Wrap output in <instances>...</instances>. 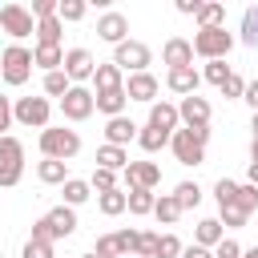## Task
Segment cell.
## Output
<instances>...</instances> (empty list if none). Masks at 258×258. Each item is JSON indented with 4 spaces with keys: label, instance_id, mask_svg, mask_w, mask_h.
Listing matches in <instances>:
<instances>
[{
    "label": "cell",
    "instance_id": "34",
    "mask_svg": "<svg viewBox=\"0 0 258 258\" xmlns=\"http://www.w3.org/2000/svg\"><path fill=\"white\" fill-rule=\"evenodd\" d=\"M222 20H226V4H202V12H198L202 28H222Z\"/></svg>",
    "mask_w": 258,
    "mask_h": 258
},
{
    "label": "cell",
    "instance_id": "14",
    "mask_svg": "<svg viewBox=\"0 0 258 258\" xmlns=\"http://www.w3.org/2000/svg\"><path fill=\"white\" fill-rule=\"evenodd\" d=\"M161 60L169 69H189L194 64V40H181V36H169L165 48H161Z\"/></svg>",
    "mask_w": 258,
    "mask_h": 258
},
{
    "label": "cell",
    "instance_id": "7",
    "mask_svg": "<svg viewBox=\"0 0 258 258\" xmlns=\"http://www.w3.org/2000/svg\"><path fill=\"white\" fill-rule=\"evenodd\" d=\"M0 28H4L8 36L24 40V36H32V32H36V20H32V12H28V8H20V4H4V8H0Z\"/></svg>",
    "mask_w": 258,
    "mask_h": 258
},
{
    "label": "cell",
    "instance_id": "42",
    "mask_svg": "<svg viewBox=\"0 0 258 258\" xmlns=\"http://www.w3.org/2000/svg\"><path fill=\"white\" fill-rule=\"evenodd\" d=\"M24 258H56V254H52V242L28 238V242H24Z\"/></svg>",
    "mask_w": 258,
    "mask_h": 258
},
{
    "label": "cell",
    "instance_id": "44",
    "mask_svg": "<svg viewBox=\"0 0 258 258\" xmlns=\"http://www.w3.org/2000/svg\"><path fill=\"white\" fill-rule=\"evenodd\" d=\"M181 242L173 238V234H161V246H157V258H181Z\"/></svg>",
    "mask_w": 258,
    "mask_h": 258
},
{
    "label": "cell",
    "instance_id": "10",
    "mask_svg": "<svg viewBox=\"0 0 258 258\" xmlns=\"http://www.w3.org/2000/svg\"><path fill=\"white\" fill-rule=\"evenodd\" d=\"M177 117L185 121V129H210V101L206 97H181V105H177Z\"/></svg>",
    "mask_w": 258,
    "mask_h": 258
},
{
    "label": "cell",
    "instance_id": "4",
    "mask_svg": "<svg viewBox=\"0 0 258 258\" xmlns=\"http://www.w3.org/2000/svg\"><path fill=\"white\" fill-rule=\"evenodd\" d=\"M48 113H52L48 97H20L12 105V121H20L28 129H48Z\"/></svg>",
    "mask_w": 258,
    "mask_h": 258
},
{
    "label": "cell",
    "instance_id": "25",
    "mask_svg": "<svg viewBox=\"0 0 258 258\" xmlns=\"http://www.w3.org/2000/svg\"><path fill=\"white\" fill-rule=\"evenodd\" d=\"M44 218L52 222V230H56V238H69V234L77 230V214H73V206H56V210H48Z\"/></svg>",
    "mask_w": 258,
    "mask_h": 258
},
{
    "label": "cell",
    "instance_id": "39",
    "mask_svg": "<svg viewBox=\"0 0 258 258\" xmlns=\"http://www.w3.org/2000/svg\"><path fill=\"white\" fill-rule=\"evenodd\" d=\"M89 185H93L97 194H109V189H117V173H113V169H101V165H97V169H93V177H89Z\"/></svg>",
    "mask_w": 258,
    "mask_h": 258
},
{
    "label": "cell",
    "instance_id": "2",
    "mask_svg": "<svg viewBox=\"0 0 258 258\" xmlns=\"http://www.w3.org/2000/svg\"><path fill=\"white\" fill-rule=\"evenodd\" d=\"M32 52L28 48H20V44H12V48H4L0 52V77L8 81V85H24L28 77H32Z\"/></svg>",
    "mask_w": 258,
    "mask_h": 258
},
{
    "label": "cell",
    "instance_id": "19",
    "mask_svg": "<svg viewBox=\"0 0 258 258\" xmlns=\"http://www.w3.org/2000/svg\"><path fill=\"white\" fill-rule=\"evenodd\" d=\"M97 165H101V169H113V173H125V169H129V153H125L121 145H101V149H97Z\"/></svg>",
    "mask_w": 258,
    "mask_h": 258
},
{
    "label": "cell",
    "instance_id": "13",
    "mask_svg": "<svg viewBox=\"0 0 258 258\" xmlns=\"http://www.w3.org/2000/svg\"><path fill=\"white\" fill-rule=\"evenodd\" d=\"M157 181H161V169L153 161H129V169H125V185L129 189H153Z\"/></svg>",
    "mask_w": 258,
    "mask_h": 258
},
{
    "label": "cell",
    "instance_id": "18",
    "mask_svg": "<svg viewBox=\"0 0 258 258\" xmlns=\"http://www.w3.org/2000/svg\"><path fill=\"white\" fill-rule=\"evenodd\" d=\"M32 60H36L44 73H56V69H64V48H60V44H36V48H32Z\"/></svg>",
    "mask_w": 258,
    "mask_h": 258
},
{
    "label": "cell",
    "instance_id": "54",
    "mask_svg": "<svg viewBox=\"0 0 258 258\" xmlns=\"http://www.w3.org/2000/svg\"><path fill=\"white\" fill-rule=\"evenodd\" d=\"M250 165H258V141L250 145Z\"/></svg>",
    "mask_w": 258,
    "mask_h": 258
},
{
    "label": "cell",
    "instance_id": "56",
    "mask_svg": "<svg viewBox=\"0 0 258 258\" xmlns=\"http://www.w3.org/2000/svg\"><path fill=\"white\" fill-rule=\"evenodd\" d=\"M242 258H258V246L254 250H242Z\"/></svg>",
    "mask_w": 258,
    "mask_h": 258
},
{
    "label": "cell",
    "instance_id": "9",
    "mask_svg": "<svg viewBox=\"0 0 258 258\" xmlns=\"http://www.w3.org/2000/svg\"><path fill=\"white\" fill-rule=\"evenodd\" d=\"M93 73H97V60H93L89 48H69V52H64V77H69L73 85L93 81Z\"/></svg>",
    "mask_w": 258,
    "mask_h": 258
},
{
    "label": "cell",
    "instance_id": "59",
    "mask_svg": "<svg viewBox=\"0 0 258 258\" xmlns=\"http://www.w3.org/2000/svg\"><path fill=\"white\" fill-rule=\"evenodd\" d=\"M0 258H4V254H0Z\"/></svg>",
    "mask_w": 258,
    "mask_h": 258
},
{
    "label": "cell",
    "instance_id": "5",
    "mask_svg": "<svg viewBox=\"0 0 258 258\" xmlns=\"http://www.w3.org/2000/svg\"><path fill=\"white\" fill-rule=\"evenodd\" d=\"M153 60V52H149V44H141V40H125V44H117L113 48V64L121 69V73H145V64Z\"/></svg>",
    "mask_w": 258,
    "mask_h": 258
},
{
    "label": "cell",
    "instance_id": "32",
    "mask_svg": "<svg viewBox=\"0 0 258 258\" xmlns=\"http://www.w3.org/2000/svg\"><path fill=\"white\" fill-rule=\"evenodd\" d=\"M173 198H177V206H181V214H185V210H194V206L202 202V189H198V181H181V185L173 189Z\"/></svg>",
    "mask_w": 258,
    "mask_h": 258
},
{
    "label": "cell",
    "instance_id": "16",
    "mask_svg": "<svg viewBox=\"0 0 258 258\" xmlns=\"http://www.w3.org/2000/svg\"><path fill=\"white\" fill-rule=\"evenodd\" d=\"M141 129L129 121V117H109V125H105V145H121L125 149V141H133Z\"/></svg>",
    "mask_w": 258,
    "mask_h": 258
},
{
    "label": "cell",
    "instance_id": "36",
    "mask_svg": "<svg viewBox=\"0 0 258 258\" xmlns=\"http://www.w3.org/2000/svg\"><path fill=\"white\" fill-rule=\"evenodd\" d=\"M157 246H161V234L141 230V234H137V254H133V258H157Z\"/></svg>",
    "mask_w": 258,
    "mask_h": 258
},
{
    "label": "cell",
    "instance_id": "29",
    "mask_svg": "<svg viewBox=\"0 0 258 258\" xmlns=\"http://www.w3.org/2000/svg\"><path fill=\"white\" fill-rule=\"evenodd\" d=\"M89 194H93L89 181H81V177H69L64 181V206H81V202H89Z\"/></svg>",
    "mask_w": 258,
    "mask_h": 258
},
{
    "label": "cell",
    "instance_id": "57",
    "mask_svg": "<svg viewBox=\"0 0 258 258\" xmlns=\"http://www.w3.org/2000/svg\"><path fill=\"white\" fill-rule=\"evenodd\" d=\"M254 141H258V113H254Z\"/></svg>",
    "mask_w": 258,
    "mask_h": 258
},
{
    "label": "cell",
    "instance_id": "17",
    "mask_svg": "<svg viewBox=\"0 0 258 258\" xmlns=\"http://www.w3.org/2000/svg\"><path fill=\"white\" fill-rule=\"evenodd\" d=\"M177 105H169V101H153L149 105V125H157V129H165V133H177Z\"/></svg>",
    "mask_w": 258,
    "mask_h": 258
},
{
    "label": "cell",
    "instance_id": "8",
    "mask_svg": "<svg viewBox=\"0 0 258 258\" xmlns=\"http://www.w3.org/2000/svg\"><path fill=\"white\" fill-rule=\"evenodd\" d=\"M169 149H173V157H177L181 165H202V161H206V145H202L189 129H177V133L169 137Z\"/></svg>",
    "mask_w": 258,
    "mask_h": 258
},
{
    "label": "cell",
    "instance_id": "52",
    "mask_svg": "<svg viewBox=\"0 0 258 258\" xmlns=\"http://www.w3.org/2000/svg\"><path fill=\"white\" fill-rule=\"evenodd\" d=\"M181 258H214V250H206V246H198V242H194V246H185V250H181Z\"/></svg>",
    "mask_w": 258,
    "mask_h": 258
},
{
    "label": "cell",
    "instance_id": "33",
    "mask_svg": "<svg viewBox=\"0 0 258 258\" xmlns=\"http://www.w3.org/2000/svg\"><path fill=\"white\" fill-rule=\"evenodd\" d=\"M153 206H157L153 189H129V214H153Z\"/></svg>",
    "mask_w": 258,
    "mask_h": 258
},
{
    "label": "cell",
    "instance_id": "38",
    "mask_svg": "<svg viewBox=\"0 0 258 258\" xmlns=\"http://www.w3.org/2000/svg\"><path fill=\"white\" fill-rule=\"evenodd\" d=\"M234 206H238L242 214H254V210H258V185H250V181H246V185H238Z\"/></svg>",
    "mask_w": 258,
    "mask_h": 258
},
{
    "label": "cell",
    "instance_id": "50",
    "mask_svg": "<svg viewBox=\"0 0 258 258\" xmlns=\"http://www.w3.org/2000/svg\"><path fill=\"white\" fill-rule=\"evenodd\" d=\"M242 101H246V105L258 113V81H246V93H242Z\"/></svg>",
    "mask_w": 258,
    "mask_h": 258
},
{
    "label": "cell",
    "instance_id": "51",
    "mask_svg": "<svg viewBox=\"0 0 258 258\" xmlns=\"http://www.w3.org/2000/svg\"><path fill=\"white\" fill-rule=\"evenodd\" d=\"M177 12L181 16H198L202 12V0H177Z\"/></svg>",
    "mask_w": 258,
    "mask_h": 258
},
{
    "label": "cell",
    "instance_id": "48",
    "mask_svg": "<svg viewBox=\"0 0 258 258\" xmlns=\"http://www.w3.org/2000/svg\"><path fill=\"white\" fill-rule=\"evenodd\" d=\"M242 93H246V81L238 73H230V81L222 85V97H242Z\"/></svg>",
    "mask_w": 258,
    "mask_h": 258
},
{
    "label": "cell",
    "instance_id": "24",
    "mask_svg": "<svg viewBox=\"0 0 258 258\" xmlns=\"http://www.w3.org/2000/svg\"><path fill=\"white\" fill-rule=\"evenodd\" d=\"M125 89H113V93H97V113L105 117H125Z\"/></svg>",
    "mask_w": 258,
    "mask_h": 258
},
{
    "label": "cell",
    "instance_id": "22",
    "mask_svg": "<svg viewBox=\"0 0 258 258\" xmlns=\"http://www.w3.org/2000/svg\"><path fill=\"white\" fill-rule=\"evenodd\" d=\"M222 238H226V234H222V222H218V218H202V222H198V230H194V242H198V246H206V250H214Z\"/></svg>",
    "mask_w": 258,
    "mask_h": 258
},
{
    "label": "cell",
    "instance_id": "28",
    "mask_svg": "<svg viewBox=\"0 0 258 258\" xmlns=\"http://www.w3.org/2000/svg\"><path fill=\"white\" fill-rule=\"evenodd\" d=\"M36 44H60V16L36 20Z\"/></svg>",
    "mask_w": 258,
    "mask_h": 258
},
{
    "label": "cell",
    "instance_id": "20",
    "mask_svg": "<svg viewBox=\"0 0 258 258\" xmlns=\"http://www.w3.org/2000/svg\"><path fill=\"white\" fill-rule=\"evenodd\" d=\"M0 169H24V145L16 137H0Z\"/></svg>",
    "mask_w": 258,
    "mask_h": 258
},
{
    "label": "cell",
    "instance_id": "55",
    "mask_svg": "<svg viewBox=\"0 0 258 258\" xmlns=\"http://www.w3.org/2000/svg\"><path fill=\"white\" fill-rule=\"evenodd\" d=\"M250 185H258V165H250Z\"/></svg>",
    "mask_w": 258,
    "mask_h": 258
},
{
    "label": "cell",
    "instance_id": "3",
    "mask_svg": "<svg viewBox=\"0 0 258 258\" xmlns=\"http://www.w3.org/2000/svg\"><path fill=\"white\" fill-rule=\"evenodd\" d=\"M234 48V36L226 28H202L194 36V52L206 56V60H226V52Z\"/></svg>",
    "mask_w": 258,
    "mask_h": 258
},
{
    "label": "cell",
    "instance_id": "6",
    "mask_svg": "<svg viewBox=\"0 0 258 258\" xmlns=\"http://www.w3.org/2000/svg\"><path fill=\"white\" fill-rule=\"evenodd\" d=\"M93 109H97V93L85 89V85H73V89L60 97V113H64L69 121H85V117H93Z\"/></svg>",
    "mask_w": 258,
    "mask_h": 258
},
{
    "label": "cell",
    "instance_id": "23",
    "mask_svg": "<svg viewBox=\"0 0 258 258\" xmlns=\"http://www.w3.org/2000/svg\"><path fill=\"white\" fill-rule=\"evenodd\" d=\"M93 85H97V93L125 89V81H121V69H117V64H97V73H93Z\"/></svg>",
    "mask_w": 258,
    "mask_h": 258
},
{
    "label": "cell",
    "instance_id": "49",
    "mask_svg": "<svg viewBox=\"0 0 258 258\" xmlns=\"http://www.w3.org/2000/svg\"><path fill=\"white\" fill-rule=\"evenodd\" d=\"M12 125V101L8 97H0V137H4V129Z\"/></svg>",
    "mask_w": 258,
    "mask_h": 258
},
{
    "label": "cell",
    "instance_id": "27",
    "mask_svg": "<svg viewBox=\"0 0 258 258\" xmlns=\"http://www.w3.org/2000/svg\"><path fill=\"white\" fill-rule=\"evenodd\" d=\"M153 218H157L161 226H173V222L181 218V206H177V198H173V194H161V198H157V206H153Z\"/></svg>",
    "mask_w": 258,
    "mask_h": 258
},
{
    "label": "cell",
    "instance_id": "1",
    "mask_svg": "<svg viewBox=\"0 0 258 258\" xmlns=\"http://www.w3.org/2000/svg\"><path fill=\"white\" fill-rule=\"evenodd\" d=\"M40 153L52 157V161H69L81 153V137L77 129H44L40 133Z\"/></svg>",
    "mask_w": 258,
    "mask_h": 258
},
{
    "label": "cell",
    "instance_id": "40",
    "mask_svg": "<svg viewBox=\"0 0 258 258\" xmlns=\"http://www.w3.org/2000/svg\"><path fill=\"white\" fill-rule=\"evenodd\" d=\"M214 198H218V206H230V202L238 198V181H230V177H218V185H214Z\"/></svg>",
    "mask_w": 258,
    "mask_h": 258
},
{
    "label": "cell",
    "instance_id": "30",
    "mask_svg": "<svg viewBox=\"0 0 258 258\" xmlns=\"http://www.w3.org/2000/svg\"><path fill=\"white\" fill-rule=\"evenodd\" d=\"M121 210H129V194H125V189H109V194H101V214L117 218Z\"/></svg>",
    "mask_w": 258,
    "mask_h": 258
},
{
    "label": "cell",
    "instance_id": "12",
    "mask_svg": "<svg viewBox=\"0 0 258 258\" xmlns=\"http://www.w3.org/2000/svg\"><path fill=\"white\" fill-rule=\"evenodd\" d=\"M157 89H161V85H157L153 73H133V77L125 81V97H129V101H145V105H153V101H157Z\"/></svg>",
    "mask_w": 258,
    "mask_h": 258
},
{
    "label": "cell",
    "instance_id": "11",
    "mask_svg": "<svg viewBox=\"0 0 258 258\" xmlns=\"http://www.w3.org/2000/svg\"><path fill=\"white\" fill-rule=\"evenodd\" d=\"M97 36H101V40H109V44L117 48V44H125V40H129V20H125L121 12H105V16L97 20Z\"/></svg>",
    "mask_w": 258,
    "mask_h": 258
},
{
    "label": "cell",
    "instance_id": "35",
    "mask_svg": "<svg viewBox=\"0 0 258 258\" xmlns=\"http://www.w3.org/2000/svg\"><path fill=\"white\" fill-rule=\"evenodd\" d=\"M69 89H73V81L64 77V69H56V73H44V93H48V97H64Z\"/></svg>",
    "mask_w": 258,
    "mask_h": 258
},
{
    "label": "cell",
    "instance_id": "53",
    "mask_svg": "<svg viewBox=\"0 0 258 258\" xmlns=\"http://www.w3.org/2000/svg\"><path fill=\"white\" fill-rule=\"evenodd\" d=\"M20 173H24V169H0V185H4V189H8V185H16V181H20Z\"/></svg>",
    "mask_w": 258,
    "mask_h": 258
},
{
    "label": "cell",
    "instance_id": "31",
    "mask_svg": "<svg viewBox=\"0 0 258 258\" xmlns=\"http://www.w3.org/2000/svg\"><path fill=\"white\" fill-rule=\"evenodd\" d=\"M242 44L258 48V4H250V8L242 12Z\"/></svg>",
    "mask_w": 258,
    "mask_h": 258
},
{
    "label": "cell",
    "instance_id": "15",
    "mask_svg": "<svg viewBox=\"0 0 258 258\" xmlns=\"http://www.w3.org/2000/svg\"><path fill=\"white\" fill-rule=\"evenodd\" d=\"M165 85H169L173 93H181V97H194V93H198V85H202V73H198L194 64H189V69H169Z\"/></svg>",
    "mask_w": 258,
    "mask_h": 258
},
{
    "label": "cell",
    "instance_id": "47",
    "mask_svg": "<svg viewBox=\"0 0 258 258\" xmlns=\"http://www.w3.org/2000/svg\"><path fill=\"white\" fill-rule=\"evenodd\" d=\"M32 238H40V242H56V230H52V222H48V218L32 222Z\"/></svg>",
    "mask_w": 258,
    "mask_h": 258
},
{
    "label": "cell",
    "instance_id": "46",
    "mask_svg": "<svg viewBox=\"0 0 258 258\" xmlns=\"http://www.w3.org/2000/svg\"><path fill=\"white\" fill-rule=\"evenodd\" d=\"M214 258H242V246H238L234 238H222V242L214 246Z\"/></svg>",
    "mask_w": 258,
    "mask_h": 258
},
{
    "label": "cell",
    "instance_id": "45",
    "mask_svg": "<svg viewBox=\"0 0 258 258\" xmlns=\"http://www.w3.org/2000/svg\"><path fill=\"white\" fill-rule=\"evenodd\" d=\"M56 8H60V0H32V16H36V20L56 16Z\"/></svg>",
    "mask_w": 258,
    "mask_h": 258
},
{
    "label": "cell",
    "instance_id": "58",
    "mask_svg": "<svg viewBox=\"0 0 258 258\" xmlns=\"http://www.w3.org/2000/svg\"><path fill=\"white\" fill-rule=\"evenodd\" d=\"M85 258H97V254H85Z\"/></svg>",
    "mask_w": 258,
    "mask_h": 258
},
{
    "label": "cell",
    "instance_id": "41",
    "mask_svg": "<svg viewBox=\"0 0 258 258\" xmlns=\"http://www.w3.org/2000/svg\"><path fill=\"white\" fill-rule=\"evenodd\" d=\"M56 16H60V24H64V20H81V16H85V0H60Z\"/></svg>",
    "mask_w": 258,
    "mask_h": 258
},
{
    "label": "cell",
    "instance_id": "21",
    "mask_svg": "<svg viewBox=\"0 0 258 258\" xmlns=\"http://www.w3.org/2000/svg\"><path fill=\"white\" fill-rule=\"evenodd\" d=\"M36 177H40L44 185H64V181H69V161H52V157H44V161L36 165Z\"/></svg>",
    "mask_w": 258,
    "mask_h": 258
},
{
    "label": "cell",
    "instance_id": "37",
    "mask_svg": "<svg viewBox=\"0 0 258 258\" xmlns=\"http://www.w3.org/2000/svg\"><path fill=\"white\" fill-rule=\"evenodd\" d=\"M230 73H234V69H230L226 60H206V73H202V77H206L210 85H218V89H222V85L230 81Z\"/></svg>",
    "mask_w": 258,
    "mask_h": 258
},
{
    "label": "cell",
    "instance_id": "43",
    "mask_svg": "<svg viewBox=\"0 0 258 258\" xmlns=\"http://www.w3.org/2000/svg\"><path fill=\"white\" fill-rule=\"evenodd\" d=\"M218 210H222V218H218L222 226H246V218H250V214H242L234 202H230V206H218Z\"/></svg>",
    "mask_w": 258,
    "mask_h": 258
},
{
    "label": "cell",
    "instance_id": "26",
    "mask_svg": "<svg viewBox=\"0 0 258 258\" xmlns=\"http://www.w3.org/2000/svg\"><path fill=\"white\" fill-rule=\"evenodd\" d=\"M169 137H173V133L157 129V125H145V129L137 133V145H141L145 153H157V149H165V145H169Z\"/></svg>",
    "mask_w": 258,
    "mask_h": 258
}]
</instances>
